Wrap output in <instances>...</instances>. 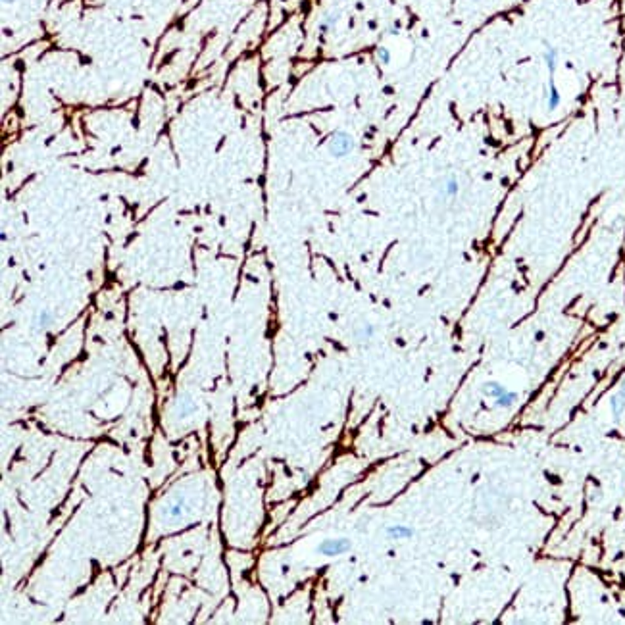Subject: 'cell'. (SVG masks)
<instances>
[{
	"mask_svg": "<svg viewBox=\"0 0 625 625\" xmlns=\"http://www.w3.org/2000/svg\"><path fill=\"white\" fill-rule=\"evenodd\" d=\"M352 548V543L345 537H339V538H325V540H321L319 543V547H317V552L319 554H323V556H341V554H345Z\"/></svg>",
	"mask_w": 625,
	"mask_h": 625,
	"instance_id": "cell-2",
	"label": "cell"
},
{
	"mask_svg": "<svg viewBox=\"0 0 625 625\" xmlns=\"http://www.w3.org/2000/svg\"><path fill=\"white\" fill-rule=\"evenodd\" d=\"M16 0H2V4H14Z\"/></svg>",
	"mask_w": 625,
	"mask_h": 625,
	"instance_id": "cell-17",
	"label": "cell"
},
{
	"mask_svg": "<svg viewBox=\"0 0 625 625\" xmlns=\"http://www.w3.org/2000/svg\"><path fill=\"white\" fill-rule=\"evenodd\" d=\"M481 391H483L485 396H489V398H496V396H500L502 393H506L508 389L502 383H498V381H487V383L481 387Z\"/></svg>",
	"mask_w": 625,
	"mask_h": 625,
	"instance_id": "cell-9",
	"label": "cell"
},
{
	"mask_svg": "<svg viewBox=\"0 0 625 625\" xmlns=\"http://www.w3.org/2000/svg\"><path fill=\"white\" fill-rule=\"evenodd\" d=\"M183 508H185V498L181 496V498L175 500L173 504H170L168 508H163V510H162V516H163L165 519H168V521H173V519H177V518H179V516L183 514Z\"/></svg>",
	"mask_w": 625,
	"mask_h": 625,
	"instance_id": "cell-7",
	"label": "cell"
},
{
	"mask_svg": "<svg viewBox=\"0 0 625 625\" xmlns=\"http://www.w3.org/2000/svg\"><path fill=\"white\" fill-rule=\"evenodd\" d=\"M50 323H52V312H50V310H43V312L37 314V317H35V325H37L38 329H47Z\"/></svg>",
	"mask_w": 625,
	"mask_h": 625,
	"instance_id": "cell-13",
	"label": "cell"
},
{
	"mask_svg": "<svg viewBox=\"0 0 625 625\" xmlns=\"http://www.w3.org/2000/svg\"><path fill=\"white\" fill-rule=\"evenodd\" d=\"M337 19H339V14H325L323 19L319 21V27H317L319 29V33H321V35H327V33L337 25Z\"/></svg>",
	"mask_w": 625,
	"mask_h": 625,
	"instance_id": "cell-10",
	"label": "cell"
},
{
	"mask_svg": "<svg viewBox=\"0 0 625 625\" xmlns=\"http://www.w3.org/2000/svg\"><path fill=\"white\" fill-rule=\"evenodd\" d=\"M619 393H621V394L625 396V377H623V381L619 383Z\"/></svg>",
	"mask_w": 625,
	"mask_h": 625,
	"instance_id": "cell-16",
	"label": "cell"
},
{
	"mask_svg": "<svg viewBox=\"0 0 625 625\" xmlns=\"http://www.w3.org/2000/svg\"><path fill=\"white\" fill-rule=\"evenodd\" d=\"M354 335L358 341H369V339H373V335H375V327L371 325V323H364V325L356 331Z\"/></svg>",
	"mask_w": 625,
	"mask_h": 625,
	"instance_id": "cell-12",
	"label": "cell"
},
{
	"mask_svg": "<svg viewBox=\"0 0 625 625\" xmlns=\"http://www.w3.org/2000/svg\"><path fill=\"white\" fill-rule=\"evenodd\" d=\"M375 56L379 60V64H383V66H389L391 64V50L385 47H379L375 50Z\"/></svg>",
	"mask_w": 625,
	"mask_h": 625,
	"instance_id": "cell-14",
	"label": "cell"
},
{
	"mask_svg": "<svg viewBox=\"0 0 625 625\" xmlns=\"http://www.w3.org/2000/svg\"><path fill=\"white\" fill-rule=\"evenodd\" d=\"M610 410H612V415H614L615 422H619L625 412V396L619 393V391L615 394H612V398H610Z\"/></svg>",
	"mask_w": 625,
	"mask_h": 625,
	"instance_id": "cell-6",
	"label": "cell"
},
{
	"mask_svg": "<svg viewBox=\"0 0 625 625\" xmlns=\"http://www.w3.org/2000/svg\"><path fill=\"white\" fill-rule=\"evenodd\" d=\"M327 150L333 158H346L356 150L354 137L346 131H337L327 141Z\"/></svg>",
	"mask_w": 625,
	"mask_h": 625,
	"instance_id": "cell-1",
	"label": "cell"
},
{
	"mask_svg": "<svg viewBox=\"0 0 625 625\" xmlns=\"http://www.w3.org/2000/svg\"><path fill=\"white\" fill-rule=\"evenodd\" d=\"M385 533H387V537L389 538H394V540H402V538H410L413 535V529L408 527V525H404V523H394V525H389V527L385 529Z\"/></svg>",
	"mask_w": 625,
	"mask_h": 625,
	"instance_id": "cell-4",
	"label": "cell"
},
{
	"mask_svg": "<svg viewBox=\"0 0 625 625\" xmlns=\"http://www.w3.org/2000/svg\"><path fill=\"white\" fill-rule=\"evenodd\" d=\"M192 410H194V404H192L191 400H181V402H179V415H181V418L191 415Z\"/></svg>",
	"mask_w": 625,
	"mask_h": 625,
	"instance_id": "cell-15",
	"label": "cell"
},
{
	"mask_svg": "<svg viewBox=\"0 0 625 625\" xmlns=\"http://www.w3.org/2000/svg\"><path fill=\"white\" fill-rule=\"evenodd\" d=\"M543 60H545L548 71H550V77H554V71H556V67H558V60H560L558 48L547 43V48H545V52H543Z\"/></svg>",
	"mask_w": 625,
	"mask_h": 625,
	"instance_id": "cell-5",
	"label": "cell"
},
{
	"mask_svg": "<svg viewBox=\"0 0 625 625\" xmlns=\"http://www.w3.org/2000/svg\"><path fill=\"white\" fill-rule=\"evenodd\" d=\"M458 191H460V185H458V181H456L454 177H448V179L444 181V185H442V194H444L446 198H452V196H456V194H458Z\"/></svg>",
	"mask_w": 625,
	"mask_h": 625,
	"instance_id": "cell-11",
	"label": "cell"
},
{
	"mask_svg": "<svg viewBox=\"0 0 625 625\" xmlns=\"http://www.w3.org/2000/svg\"><path fill=\"white\" fill-rule=\"evenodd\" d=\"M518 402V393H514V391H506V393H502L500 396L496 398H492V404H494V408H512L514 404Z\"/></svg>",
	"mask_w": 625,
	"mask_h": 625,
	"instance_id": "cell-8",
	"label": "cell"
},
{
	"mask_svg": "<svg viewBox=\"0 0 625 625\" xmlns=\"http://www.w3.org/2000/svg\"><path fill=\"white\" fill-rule=\"evenodd\" d=\"M560 102H562V95H560L556 83H554V77H550L548 87H547V108H548V112H554V110H558Z\"/></svg>",
	"mask_w": 625,
	"mask_h": 625,
	"instance_id": "cell-3",
	"label": "cell"
}]
</instances>
